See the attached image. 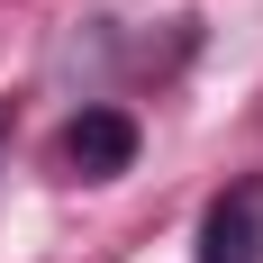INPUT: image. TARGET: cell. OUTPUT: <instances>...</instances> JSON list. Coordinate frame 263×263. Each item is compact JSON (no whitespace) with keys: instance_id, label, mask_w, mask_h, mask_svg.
<instances>
[{"instance_id":"cell-1","label":"cell","mask_w":263,"mask_h":263,"mask_svg":"<svg viewBox=\"0 0 263 263\" xmlns=\"http://www.w3.org/2000/svg\"><path fill=\"white\" fill-rule=\"evenodd\" d=\"M200 263H263V182L218 191L200 218Z\"/></svg>"},{"instance_id":"cell-2","label":"cell","mask_w":263,"mask_h":263,"mask_svg":"<svg viewBox=\"0 0 263 263\" xmlns=\"http://www.w3.org/2000/svg\"><path fill=\"white\" fill-rule=\"evenodd\" d=\"M64 163H73L82 182H118L136 163V118L127 109H82L73 127H64Z\"/></svg>"}]
</instances>
